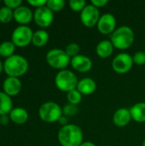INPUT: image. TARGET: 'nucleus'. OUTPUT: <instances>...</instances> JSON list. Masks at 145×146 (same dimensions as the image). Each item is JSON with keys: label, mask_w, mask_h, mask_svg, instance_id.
<instances>
[{"label": "nucleus", "mask_w": 145, "mask_h": 146, "mask_svg": "<svg viewBox=\"0 0 145 146\" xmlns=\"http://www.w3.org/2000/svg\"><path fill=\"white\" fill-rule=\"evenodd\" d=\"M133 63L137 65H144L145 64V51H138L132 56Z\"/></svg>", "instance_id": "obj_29"}, {"label": "nucleus", "mask_w": 145, "mask_h": 146, "mask_svg": "<svg viewBox=\"0 0 145 146\" xmlns=\"http://www.w3.org/2000/svg\"><path fill=\"white\" fill-rule=\"evenodd\" d=\"M97 30L99 33L104 35H111L116 29V18L110 13H105L101 15L97 25Z\"/></svg>", "instance_id": "obj_11"}, {"label": "nucleus", "mask_w": 145, "mask_h": 146, "mask_svg": "<svg viewBox=\"0 0 145 146\" xmlns=\"http://www.w3.org/2000/svg\"><path fill=\"white\" fill-rule=\"evenodd\" d=\"M79 146H97L94 143L90 142V141H84Z\"/></svg>", "instance_id": "obj_35"}, {"label": "nucleus", "mask_w": 145, "mask_h": 146, "mask_svg": "<svg viewBox=\"0 0 145 146\" xmlns=\"http://www.w3.org/2000/svg\"><path fill=\"white\" fill-rule=\"evenodd\" d=\"M46 62L53 68L57 70L67 69L71 63V58L68 56L65 50L62 49H52L46 54Z\"/></svg>", "instance_id": "obj_6"}, {"label": "nucleus", "mask_w": 145, "mask_h": 146, "mask_svg": "<svg viewBox=\"0 0 145 146\" xmlns=\"http://www.w3.org/2000/svg\"><path fill=\"white\" fill-rule=\"evenodd\" d=\"M3 63L1 62V60H0V74L3 72Z\"/></svg>", "instance_id": "obj_36"}, {"label": "nucleus", "mask_w": 145, "mask_h": 146, "mask_svg": "<svg viewBox=\"0 0 145 146\" xmlns=\"http://www.w3.org/2000/svg\"><path fill=\"white\" fill-rule=\"evenodd\" d=\"M135 34L133 30L128 26H121L117 27L110 35V41L114 47L125 50L130 48L134 43Z\"/></svg>", "instance_id": "obj_2"}, {"label": "nucleus", "mask_w": 145, "mask_h": 146, "mask_svg": "<svg viewBox=\"0 0 145 146\" xmlns=\"http://www.w3.org/2000/svg\"><path fill=\"white\" fill-rule=\"evenodd\" d=\"M28 68L27 60L21 55H13L3 62V71L8 77L19 78L27 72Z\"/></svg>", "instance_id": "obj_3"}, {"label": "nucleus", "mask_w": 145, "mask_h": 146, "mask_svg": "<svg viewBox=\"0 0 145 146\" xmlns=\"http://www.w3.org/2000/svg\"><path fill=\"white\" fill-rule=\"evenodd\" d=\"M100 17L99 9L93 6L91 3L87 4L79 15L81 23L86 27H93L97 26Z\"/></svg>", "instance_id": "obj_9"}, {"label": "nucleus", "mask_w": 145, "mask_h": 146, "mask_svg": "<svg viewBox=\"0 0 145 146\" xmlns=\"http://www.w3.org/2000/svg\"><path fill=\"white\" fill-rule=\"evenodd\" d=\"M64 0H48L46 6L53 12H58L64 9L65 7Z\"/></svg>", "instance_id": "obj_25"}, {"label": "nucleus", "mask_w": 145, "mask_h": 146, "mask_svg": "<svg viewBox=\"0 0 145 146\" xmlns=\"http://www.w3.org/2000/svg\"><path fill=\"white\" fill-rule=\"evenodd\" d=\"M54 12L51 11L47 6L40 7L33 12V21L42 28L49 27L54 21Z\"/></svg>", "instance_id": "obj_10"}, {"label": "nucleus", "mask_w": 145, "mask_h": 146, "mask_svg": "<svg viewBox=\"0 0 145 146\" xmlns=\"http://www.w3.org/2000/svg\"><path fill=\"white\" fill-rule=\"evenodd\" d=\"M63 115L61 106L52 101L44 103L38 109L39 118L46 123H54Z\"/></svg>", "instance_id": "obj_5"}, {"label": "nucleus", "mask_w": 145, "mask_h": 146, "mask_svg": "<svg viewBox=\"0 0 145 146\" xmlns=\"http://www.w3.org/2000/svg\"><path fill=\"white\" fill-rule=\"evenodd\" d=\"M91 3L97 7V9L99 8H103V7H105L108 3H109V1L108 0H92L91 2Z\"/></svg>", "instance_id": "obj_32"}, {"label": "nucleus", "mask_w": 145, "mask_h": 146, "mask_svg": "<svg viewBox=\"0 0 145 146\" xmlns=\"http://www.w3.org/2000/svg\"><path fill=\"white\" fill-rule=\"evenodd\" d=\"M12 19H14V11L6 6L1 7L0 8V22L3 24H7L10 22Z\"/></svg>", "instance_id": "obj_23"}, {"label": "nucleus", "mask_w": 145, "mask_h": 146, "mask_svg": "<svg viewBox=\"0 0 145 146\" xmlns=\"http://www.w3.org/2000/svg\"><path fill=\"white\" fill-rule=\"evenodd\" d=\"M22 88L21 82L19 78L16 77H7L3 83V92L9 97L18 95Z\"/></svg>", "instance_id": "obj_13"}, {"label": "nucleus", "mask_w": 145, "mask_h": 146, "mask_svg": "<svg viewBox=\"0 0 145 146\" xmlns=\"http://www.w3.org/2000/svg\"><path fill=\"white\" fill-rule=\"evenodd\" d=\"M3 3H4V6L15 10L20 6H21L22 1L21 0H4Z\"/></svg>", "instance_id": "obj_30"}, {"label": "nucleus", "mask_w": 145, "mask_h": 146, "mask_svg": "<svg viewBox=\"0 0 145 146\" xmlns=\"http://www.w3.org/2000/svg\"><path fill=\"white\" fill-rule=\"evenodd\" d=\"M78 82L79 80L76 74L69 69L60 70L55 77L56 86L61 92L67 93L75 90L77 88Z\"/></svg>", "instance_id": "obj_4"}, {"label": "nucleus", "mask_w": 145, "mask_h": 146, "mask_svg": "<svg viewBox=\"0 0 145 146\" xmlns=\"http://www.w3.org/2000/svg\"><path fill=\"white\" fill-rule=\"evenodd\" d=\"M49 38L50 36L48 32L44 29H39L33 33L32 43L37 47H43L48 43Z\"/></svg>", "instance_id": "obj_21"}, {"label": "nucleus", "mask_w": 145, "mask_h": 146, "mask_svg": "<svg viewBox=\"0 0 145 146\" xmlns=\"http://www.w3.org/2000/svg\"><path fill=\"white\" fill-rule=\"evenodd\" d=\"M14 20L21 26H26L33 20V13L30 8L21 5L14 10Z\"/></svg>", "instance_id": "obj_14"}, {"label": "nucleus", "mask_w": 145, "mask_h": 146, "mask_svg": "<svg viewBox=\"0 0 145 146\" xmlns=\"http://www.w3.org/2000/svg\"><path fill=\"white\" fill-rule=\"evenodd\" d=\"M70 65L74 70L79 73H87L92 68V61L90 57L79 54L78 56L71 58Z\"/></svg>", "instance_id": "obj_12"}, {"label": "nucleus", "mask_w": 145, "mask_h": 146, "mask_svg": "<svg viewBox=\"0 0 145 146\" xmlns=\"http://www.w3.org/2000/svg\"><path fill=\"white\" fill-rule=\"evenodd\" d=\"M82 97H83V95L77 89L73 90L67 93V99H68V104H73L76 106L81 103Z\"/></svg>", "instance_id": "obj_24"}, {"label": "nucleus", "mask_w": 145, "mask_h": 146, "mask_svg": "<svg viewBox=\"0 0 145 146\" xmlns=\"http://www.w3.org/2000/svg\"><path fill=\"white\" fill-rule=\"evenodd\" d=\"M142 146H145V139H144V142H143V145H142Z\"/></svg>", "instance_id": "obj_37"}, {"label": "nucleus", "mask_w": 145, "mask_h": 146, "mask_svg": "<svg viewBox=\"0 0 145 146\" xmlns=\"http://www.w3.org/2000/svg\"><path fill=\"white\" fill-rule=\"evenodd\" d=\"M82 95H91L97 90V83L91 78H84L79 80L77 88Z\"/></svg>", "instance_id": "obj_16"}, {"label": "nucleus", "mask_w": 145, "mask_h": 146, "mask_svg": "<svg viewBox=\"0 0 145 146\" xmlns=\"http://www.w3.org/2000/svg\"><path fill=\"white\" fill-rule=\"evenodd\" d=\"M15 45L12 41H3L0 44V56L4 58H9L14 55Z\"/></svg>", "instance_id": "obj_22"}, {"label": "nucleus", "mask_w": 145, "mask_h": 146, "mask_svg": "<svg viewBox=\"0 0 145 146\" xmlns=\"http://www.w3.org/2000/svg\"><path fill=\"white\" fill-rule=\"evenodd\" d=\"M132 120L131 113L129 109L120 108L118 109L113 115V122L116 127H124L127 126Z\"/></svg>", "instance_id": "obj_15"}, {"label": "nucleus", "mask_w": 145, "mask_h": 146, "mask_svg": "<svg viewBox=\"0 0 145 146\" xmlns=\"http://www.w3.org/2000/svg\"><path fill=\"white\" fill-rule=\"evenodd\" d=\"M132 56L128 53H120L115 56L112 61L113 70L120 74L128 73L133 66Z\"/></svg>", "instance_id": "obj_8"}, {"label": "nucleus", "mask_w": 145, "mask_h": 146, "mask_svg": "<svg viewBox=\"0 0 145 146\" xmlns=\"http://www.w3.org/2000/svg\"><path fill=\"white\" fill-rule=\"evenodd\" d=\"M33 32L27 26L17 27L11 34V41L17 47H26L32 43Z\"/></svg>", "instance_id": "obj_7"}, {"label": "nucleus", "mask_w": 145, "mask_h": 146, "mask_svg": "<svg viewBox=\"0 0 145 146\" xmlns=\"http://www.w3.org/2000/svg\"><path fill=\"white\" fill-rule=\"evenodd\" d=\"M10 121V118L8 115H0V124L3 125V126H6L9 124Z\"/></svg>", "instance_id": "obj_33"}, {"label": "nucleus", "mask_w": 145, "mask_h": 146, "mask_svg": "<svg viewBox=\"0 0 145 146\" xmlns=\"http://www.w3.org/2000/svg\"><path fill=\"white\" fill-rule=\"evenodd\" d=\"M132 120L138 123L145 122V103L140 102L133 104L130 109Z\"/></svg>", "instance_id": "obj_19"}, {"label": "nucleus", "mask_w": 145, "mask_h": 146, "mask_svg": "<svg viewBox=\"0 0 145 146\" xmlns=\"http://www.w3.org/2000/svg\"><path fill=\"white\" fill-rule=\"evenodd\" d=\"M78 113V107L76 105L68 104L62 108V114L67 117H73Z\"/></svg>", "instance_id": "obj_28"}, {"label": "nucleus", "mask_w": 145, "mask_h": 146, "mask_svg": "<svg viewBox=\"0 0 145 146\" xmlns=\"http://www.w3.org/2000/svg\"><path fill=\"white\" fill-rule=\"evenodd\" d=\"M57 139L62 146H79L84 142V134L79 126L68 124L60 128Z\"/></svg>", "instance_id": "obj_1"}, {"label": "nucleus", "mask_w": 145, "mask_h": 146, "mask_svg": "<svg viewBox=\"0 0 145 146\" xmlns=\"http://www.w3.org/2000/svg\"><path fill=\"white\" fill-rule=\"evenodd\" d=\"M10 121L17 125H23L28 120V112L26 109L21 107L14 108L9 114Z\"/></svg>", "instance_id": "obj_17"}, {"label": "nucleus", "mask_w": 145, "mask_h": 146, "mask_svg": "<svg viewBox=\"0 0 145 146\" xmlns=\"http://www.w3.org/2000/svg\"><path fill=\"white\" fill-rule=\"evenodd\" d=\"M65 51H66V53L68 54V56L70 58H73V57L79 55V46L76 43H70L66 46Z\"/></svg>", "instance_id": "obj_27"}, {"label": "nucleus", "mask_w": 145, "mask_h": 146, "mask_svg": "<svg viewBox=\"0 0 145 146\" xmlns=\"http://www.w3.org/2000/svg\"><path fill=\"white\" fill-rule=\"evenodd\" d=\"M27 3L30 4L31 6L35 7L36 9H38V8H40V7L46 6L47 1L46 0H28Z\"/></svg>", "instance_id": "obj_31"}, {"label": "nucleus", "mask_w": 145, "mask_h": 146, "mask_svg": "<svg viewBox=\"0 0 145 146\" xmlns=\"http://www.w3.org/2000/svg\"><path fill=\"white\" fill-rule=\"evenodd\" d=\"M114 49H115V47H114L113 44L111 43V41L109 39H104V40L100 41L97 44L96 52L99 57L105 59V58L109 57L113 54Z\"/></svg>", "instance_id": "obj_18"}, {"label": "nucleus", "mask_w": 145, "mask_h": 146, "mask_svg": "<svg viewBox=\"0 0 145 146\" xmlns=\"http://www.w3.org/2000/svg\"><path fill=\"white\" fill-rule=\"evenodd\" d=\"M86 2L85 0H70L69 7L73 11L81 12L86 6Z\"/></svg>", "instance_id": "obj_26"}, {"label": "nucleus", "mask_w": 145, "mask_h": 146, "mask_svg": "<svg viewBox=\"0 0 145 146\" xmlns=\"http://www.w3.org/2000/svg\"><path fill=\"white\" fill-rule=\"evenodd\" d=\"M13 109V101L11 97L3 92H0V115H9Z\"/></svg>", "instance_id": "obj_20"}, {"label": "nucleus", "mask_w": 145, "mask_h": 146, "mask_svg": "<svg viewBox=\"0 0 145 146\" xmlns=\"http://www.w3.org/2000/svg\"><path fill=\"white\" fill-rule=\"evenodd\" d=\"M62 127H64V126H67L68 124H69L68 123V118L67 117V116H65V115H62L59 120H58V121H57Z\"/></svg>", "instance_id": "obj_34"}]
</instances>
